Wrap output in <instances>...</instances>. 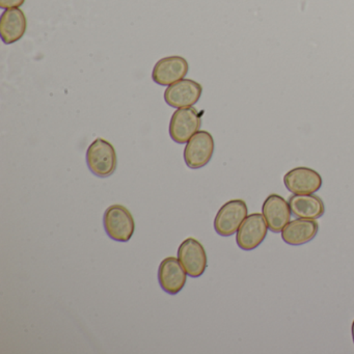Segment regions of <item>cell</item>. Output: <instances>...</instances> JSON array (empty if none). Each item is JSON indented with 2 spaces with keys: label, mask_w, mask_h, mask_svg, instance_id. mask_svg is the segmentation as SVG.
<instances>
[{
  "label": "cell",
  "mask_w": 354,
  "mask_h": 354,
  "mask_svg": "<svg viewBox=\"0 0 354 354\" xmlns=\"http://www.w3.org/2000/svg\"><path fill=\"white\" fill-rule=\"evenodd\" d=\"M86 163L90 171L97 177H111L118 167L115 147L103 138H97L86 151Z\"/></svg>",
  "instance_id": "6da1fadb"
},
{
  "label": "cell",
  "mask_w": 354,
  "mask_h": 354,
  "mask_svg": "<svg viewBox=\"0 0 354 354\" xmlns=\"http://www.w3.org/2000/svg\"><path fill=\"white\" fill-rule=\"evenodd\" d=\"M103 225L109 238L118 242H128L136 232V221L131 212L123 205H113L105 211Z\"/></svg>",
  "instance_id": "7a4b0ae2"
},
{
  "label": "cell",
  "mask_w": 354,
  "mask_h": 354,
  "mask_svg": "<svg viewBox=\"0 0 354 354\" xmlns=\"http://www.w3.org/2000/svg\"><path fill=\"white\" fill-rule=\"evenodd\" d=\"M202 126V117L194 107L178 109L169 122V136L177 144H186Z\"/></svg>",
  "instance_id": "3957f363"
},
{
  "label": "cell",
  "mask_w": 354,
  "mask_h": 354,
  "mask_svg": "<svg viewBox=\"0 0 354 354\" xmlns=\"http://www.w3.org/2000/svg\"><path fill=\"white\" fill-rule=\"evenodd\" d=\"M214 138L208 131H198L186 142L184 161L192 169L206 167L214 154Z\"/></svg>",
  "instance_id": "277c9868"
},
{
  "label": "cell",
  "mask_w": 354,
  "mask_h": 354,
  "mask_svg": "<svg viewBox=\"0 0 354 354\" xmlns=\"http://www.w3.org/2000/svg\"><path fill=\"white\" fill-rule=\"evenodd\" d=\"M248 205L243 200L229 201L219 209L215 216V231L223 237L234 235L248 217Z\"/></svg>",
  "instance_id": "5b68a950"
},
{
  "label": "cell",
  "mask_w": 354,
  "mask_h": 354,
  "mask_svg": "<svg viewBox=\"0 0 354 354\" xmlns=\"http://www.w3.org/2000/svg\"><path fill=\"white\" fill-rule=\"evenodd\" d=\"M178 260L189 277H200L208 266L206 250L198 240L190 237L180 244Z\"/></svg>",
  "instance_id": "8992f818"
},
{
  "label": "cell",
  "mask_w": 354,
  "mask_h": 354,
  "mask_svg": "<svg viewBox=\"0 0 354 354\" xmlns=\"http://www.w3.org/2000/svg\"><path fill=\"white\" fill-rule=\"evenodd\" d=\"M264 215L260 213L248 215L236 234L237 245L243 250H254L262 244L268 233Z\"/></svg>",
  "instance_id": "52a82bcc"
},
{
  "label": "cell",
  "mask_w": 354,
  "mask_h": 354,
  "mask_svg": "<svg viewBox=\"0 0 354 354\" xmlns=\"http://www.w3.org/2000/svg\"><path fill=\"white\" fill-rule=\"evenodd\" d=\"M286 188L293 194H313L322 187V177L310 167H299L283 176Z\"/></svg>",
  "instance_id": "ba28073f"
},
{
  "label": "cell",
  "mask_w": 354,
  "mask_h": 354,
  "mask_svg": "<svg viewBox=\"0 0 354 354\" xmlns=\"http://www.w3.org/2000/svg\"><path fill=\"white\" fill-rule=\"evenodd\" d=\"M203 94V88L198 82L192 80H182L171 84L165 92L167 104L174 109L194 106Z\"/></svg>",
  "instance_id": "9c48e42d"
},
{
  "label": "cell",
  "mask_w": 354,
  "mask_h": 354,
  "mask_svg": "<svg viewBox=\"0 0 354 354\" xmlns=\"http://www.w3.org/2000/svg\"><path fill=\"white\" fill-rule=\"evenodd\" d=\"M189 71L188 62L182 57H167L155 64L152 80L161 86H171L184 80Z\"/></svg>",
  "instance_id": "30bf717a"
},
{
  "label": "cell",
  "mask_w": 354,
  "mask_h": 354,
  "mask_svg": "<svg viewBox=\"0 0 354 354\" xmlns=\"http://www.w3.org/2000/svg\"><path fill=\"white\" fill-rule=\"evenodd\" d=\"M187 273L175 257L165 259L159 265L158 281L163 291L176 295L185 287Z\"/></svg>",
  "instance_id": "8fae6325"
},
{
  "label": "cell",
  "mask_w": 354,
  "mask_h": 354,
  "mask_svg": "<svg viewBox=\"0 0 354 354\" xmlns=\"http://www.w3.org/2000/svg\"><path fill=\"white\" fill-rule=\"evenodd\" d=\"M263 215L269 230L273 233H281L291 221V209L289 203L279 194H270L262 207Z\"/></svg>",
  "instance_id": "7c38bea8"
},
{
  "label": "cell",
  "mask_w": 354,
  "mask_h": 354,
  "mask_svg": "<svg viewBox=\"0 0 354 354\" xmlns=\"http://www.w3.org/2000/svg\"><path fill=\"white\" fill-rule=\"evenodd\" d=\"M28 20L19 8L8 9L0 18V36L7 45L17 42L26 35Z\"/></svg>",
  "instance_id": "4fadbf2b"
},
{
  "label": "cell",
  "mask_w": 354,
  "mask_h": 354,
  "mask_svg": "<svg viewBox=\"0 0 354 354\" xmlns=\"http://www.w3.org/2000/svg\"><path fill=\"white\" fill-rule=\"evenodd\" d=\"M318 230L319 225L315 219H295L283 227L281 238L290 245H302L312 241L316 237Z\"/></svg>",
  "instance_id": "5bb4252c"
},
{
  "label": "cell",
  "mask_w": 354,
  "mask_h": 354,
  "mask_svg": "<svg viewBox=\"0 0 354 354\" xmlns=\"http://www.w3.org/2000/svg\"><path fill=\"white\" fill-rule=\"evenodd\" d=\"M289 205L292 214L298 218L316 221L325 212L324 203L315 194H293L290 196Z\"/></svg>",
  "instance_id": "9a60e30c"
},
{
  "label": "cell",
  "mask_w": 354,
  "mask_h": 354,
  "mask_svg": "<svg viewBox=\"0 0 354 354\" xmlns=\"http://www.w3.org/2000/svg\"><path fill=\"white\" fill-rule=\"evenodd\" d=\"M26 3V0H0V8L3 10L20 8Z\"/></svg>",
  "instance_id": "2e32d148"
},
{
  "label": "cell",
  "mask_w": 354,
  "mask_h": 354,
  "mask_svg": "<svg viewBox=\"0 0 354 354\" xmlns=\"http://www.w3.org/2000/svg\"><path fill=\"white\" fill-rule=\"evenodd\" d=\"M351 333H352V339H353V343H354V320H353V322H352Z\"/></svg>",
  "instance_id": "e0dca14e"
}]
</instances>
